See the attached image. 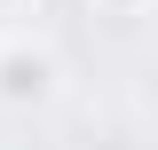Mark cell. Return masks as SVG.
<instances>
[{
	"mask_svg": "<svg viewBox=\"0 0 158 150\" xmlns=\"http://www.w3.org/2000/svg\"><path fill=\"white\" fill-rule=\"evenodd\" d=\"M48 95H56V56L32 48V40H8V48H0V103H8V111H32Z\"/></svg>",
	"mask_w": 158,
	"mask_h": 150,
	"instance_id": "obj_1",
	"label": "cell"
},
{
	"mask_svg": "<svg viewBox=\"0 0 158 150\" xmlns=\"http://www.w3.org/2000/svg\"><path fill=\"white\" fill-rule=\"evenodd\" d=\"M111 8H142V0H111Z\"/></svg>",
	"mask_w": 158,
	"mask_h": 150,
	"instance_id": "obj_2",
	"label": "cell"
}]
</instances>
